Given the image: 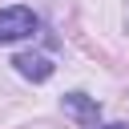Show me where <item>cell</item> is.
I'll return each instance as SVG.
<instances>
[{"label":"cell","mask_w":129,"mask_h":129,"mask_svg":"<svg viewBox=\"0 0 129 129\" xmlns=\"http://www.w3.org/2000/svg\"><path fill=\"white\" fill-rule=\"evenodd\" d=\"M64 109H69L73 117H81V121H97V101L85 97V93H69V97H64Z\"/></svg>","instance_id":"obj_3"},{"label":"cell","mask_w":129,"mask_h":129,"mask_svg":"<svg viewBox=\"0 0 129 129\" xmlns=\"http://www.w3.org/2000/svg\"><path fill=\"white\" fill-rule=\"evenodd\" d=\"M32 32H36L32 8H24V4L0 8V40H20V36H32Z\"/></svg>","instance_id":"obj_1"},{"label":"cell","mask_w":129,"mask_h":129,"mask_svg":"<svg viewBox=\"0 0 129 129\" xmlns=\"http://www.w3.org/2000/svg\"><path fill=\"white\" fill-rule=\"evenodd\" d=\"M109 129H129V125H109Z\"/></svg>","instance_id":"obj_4"},{"label":"cell","mask_w":129,"mask_h":129,"mask_svg":"<svg viewBox=\"0 0 129 129\" xmlns=\"http://www.w3.org/2000/svg\"><path fill=\"white\" fill-rule=\"evenodd\" d=\"M12 64H16V73L28 77V81H48V77H52V60L40 56V52H20Z\"/></svg>","instance_id":"obj_2"}]
</instances>
